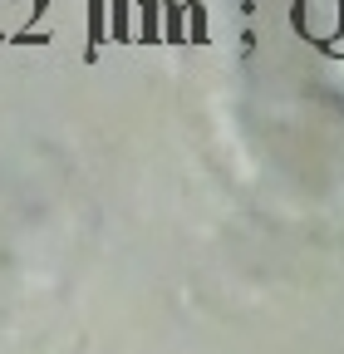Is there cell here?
<instances>
[{"label":"cell","instance_id":"6da1fadb","mask_svg":"<svg viewBox=\"0 0 344 354\" xmlns=\"http://www.w3.org/2000/svg\"><path fill=\"white\" fill-rule=\"evenodd\" d=\"M99 39H104V6H89V59L99 55Z\"/></svg>","mask_w":344,"mask_h":354}]
</instances>
